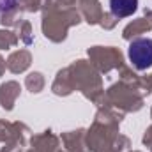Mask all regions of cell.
Here are the masks:
<instances>
[{
  "label": "cell",
  "mask_w": 152,
  "mask_h": 152,
  "mask_svg": "<svg viewBox=\"0 0 152 152\" xmlns=\"http://www.w3.org/2000/svg\"><path fill=\"white\" fill-rule=\"evenodd\" d=\"M129 60L138 71L152 67V39L138 37L129 44Z\"/></svg>",
  "instance_id": "1"
},
{
  "label": "cell",
  "mask_w": 152,
  "mask_h": 152,
  "mask_svg": "<svg viewBox=\"0 0 152 152\" xmlns=\"http://www.w3.org/2000/svg\"><path fill=\"white\" fill-rule=\"evenodd\" d=\"M110 12L115 18H127L138 9V0H110Z\"/></svg>",
  "instance_id": "2"
},
{
  "label": "cell",
  "mask_w": 152,
  "mask_h": 152,
  "mask_svg": "<svg viewBox=\"0 0 152 152\" xmlns=\"http://www.w3.org/2000/svg\"><path fill=\"white\" fill-rule=\"evenodd\" d=\"M14 4H16V0H0V14L9 11V9H12Z\"/></svg>",
  "instance_id": "3"
}]
</instances>
